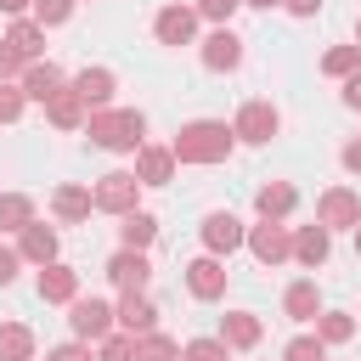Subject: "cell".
<instances>
[{
	"mask_svg": "<svg viewBox=\"0 0 361 361\" xmlns=\"http://www.w3.org/2000/svg\"><path fill=\"white\" fill-rule=\"evenodd\" d=\"M231 130L220 124V118H192V124H180V135L169 141V152H175V164H220L226 152H231Z\"/></svg>",
	"mask_w": 361,
	"mask_h": 361,
	"instance_id": "6da1fadb",
	"label": "cell"
},
{
	"mask_svg": "<svg viewBox=\"0 0 361 361\" xmlns=\"http://www.w3.org/2000/svg\"><path fill=\"white\" fill-rule=\"evenodd\" d=\"M90 141L96 147H107V152H135V147H147V118L135 113V107H96L90 113Z\"/></svg>",
	"mask_w": 361,
	"mask_h": 361,
	"instance_id": "7a4b0ae2",
	"label": "cell"
},
{
	"mask_svg": "<svg viewBox=\"0 0 361 361\" xmlns=\"http://www.w3.org/2000/svg\"><path fill=\"white\" fill-rule=\"evenodd\" d=\"M276 130H282V118H276V107H271V102H243V107H237V124H231V135H237V141L265 147Z\"/></svg>",
	"mask_w": 361,
	"mask_h": 361,
	"instance_id": "3957f363",
	"label": "cell"
},
{
	"mask_svg": "<svg viewBox=\"0 0 361 361\" xmlns=\"http://www.w3.org/2000/svg\"><path fill=\"white\" fill-rule=\"evenodd\" d=\"M316 220H322L327 231H355V226H361V197H355L350 186H333V192H322Z\"/></svg>",
	"mask_w": 361,
	"mask_h": 361,
	"instance_id": "277c9868",
	"label": "cell"
},
{
	"mask_svg": "<svg viewBox=\"0 0 361 361\" xmlns=\"http://www.w3.org/2000/svg\"><path fill=\"white\" fill-rule=\"evenodd\" d=\"M68 327H73V338H85V344H102V338L113 333V305H107V299H73V316H68Z\"/></svg>",
	"mask_w": 361,
	"mask_h": 361,
	"instance_id": "5b68a950",
	"label": "cell"
},
{
	"mask_svg": "<svg viewBox=\"0 0 361 361\" xmlns=\"http://www.w3.org/2000/svg\"><path fill=\"white\" fill-rule=\"evenodd\" d=\"M135 175H124V169H113V175H102L96 186H90V203L96 209H107V214H130L135 209Z\"/></svg>",
	"mask_w": 361,
	"mask_h": 361,
	"instance_id": "8992f818",
	"label": "cell"
},
{
	"mask_svg": "<svg viewBox=\"0 0 361 361\" xmlns=\"http://www.w3.org/2000/svg\"><path fill=\"white\" fill-rule=\"evenodd\" d=\"M243 243L254 248V259H259V265H282V259L293 254V237H288V226H276V220H259Z\"/></svg>",
	"mask_w": 361,
	"mask_h": 361,
	"instance_id": "52a82bcc",
	"label": "cell"
},
{
	"mask_svg": "<svg viewBox=\"0 0 361 361\" xmlns=\"http://www.w3.org/2000/svg\"><path fill=\"white\" fill-rule=\"evenodd\" d=\"M107 282H113V288H124V293H141V288L152 282L147 254H141V248H118V254L107 259Z\"/></svg>",
	"mask_w": 361,
	"mask_h": 361,
	"instance_id": "ba28073f",
	"label": "cell"
},
{
	"mask_svg": "<svg viewBox=\"0 0 361 361\" xmlns=\"http://www.w3.org/2000/svg\"><path fill=\"white\" fill-rule=\"evenodd\" d=\"M152 34H158V45H192L197 11H192V6H164V11L152 17Z\"/></svg>",
	"mask_w": 361,
	"mask_h": 361,
	"instance_id": "9c48e42d",
	"label": "cell"
},
{
	"mask_svg": "<svg viewBox=\"0 0 361 361\" xmlns=\"http://www.w3.org/2000/svg\"><path fill=\"white\" fill-rule=\"evenodd\" d=\"M243 237H248V231H243L237 214H226V209H220V214H203V248H209V254H231V248H243Z\"/></svg>",
	"mask_w": 361,
	"mask_h": 361,
	"instance_id": "30bf717a",
	"label": "cell"
},
{
	"mask_svg": "<svg viewBox=\"0 0 361 361\" xmlns=\"http://www.w3.org/2000/svg\"><path fill=\"white\" fill-rule=\"evenodd\" d=\"M186 288H192V299H220V293H226V265H220V254L192 259V265H186Z\"/></svg>",
	"mask_w": 361,
	"mask_h": 361,
	"instance_id": "8fae6325",
	"label": "cell"
},
{
	"mask_svg": "<svg viewBox=\"0 0 361 361\" xmlns=\"http://www.w3.org/2000/svg\"><path fill=\"white\" fill-rule=\"evenodd\" d=\"M237 62H243V39H237V34H231V28L220 23V28H214V34L203 39V68L226 73V68H237Z\"/></svg>",
	"mask_w": 361,
	"mask_h": 361,
	"instance_id": "7c38bea8",
	"label": "cell"
},
{
	"mask_svg": "<svg viewBox=\"0 0 361 361\" xmlns=\"http://www.w3.org/2000/svg\"><path fill=\"white\" fill-rule=\"evenodd\" d=\"M169 175H175L169 147H135V180L141 186H169Z\"/></svg>",
	"mask_w": 361,
	"mask_h": 361,
	"instance_id": "4fadbf2b",
	"label": "cell"
},
{
	"mask_svg": "<svg viewBox=\"0 0 361 361\" xmlns=\"http://www.w3.org/2000/svg\"><path fill=\"white\" fill-rule=\"evenodd\" d=\"M39 299H45V305H73V299H79V271H68V265L51 259V265L39 271Z\"/></svg>",
	"mask_w": 361,
	"mask_h": 361,
	"instance_id": "5bb4252c",
	"label": "cell"
},
{
	"mask_svg": "<svg viewBox=\"0 0 361 361\" xmlns=\"http://www.w3.org/2000/svg\"><path fill=\"white\" fill-rule=\"evenodd\" d=\"M62 85H68V79H62L56 62H28V68H23V96H28V102H51Z\"/></svg>",
	"mask_w": 361,
	"mask_h": 361,
	"instance_id": "9a60e30c",
	"label": "cell"
},
{
	"mask_svg": "<svg viewBox=\"0 0 361 361\" xmlns=\"http://www.w3.org/2000/svg\"><path fill=\"white\" fill-rule=\"evenodd\" d=\"M327 248H333V231H327L322 220H316V226H299V237H293V259H299V265H310V271L327 265Z\"/></svg>",
	"mask_w": 361,
	"mask_h": 361,
	"instance_id": "2e32d148",
	"label": "cell"
},
{
	"mask_svg": "<svg viewBox=\"0 0 361 361\" xmlns=\"http://www.w3.org/2000/svg\"><path fill=\"white\" fill-rule=\"evenodd\" d=\"M113 322H118L124 333H135V338H141V333H152V327H158V310H152V299H147V293H124V305L113 310Z\"/></svg>",
	"mask_w": 361,
	"mask_h": 361,
	"instance_id": "e0dca14e",
	"label": "cell"
},
{
	"mask_svg": "<svg viewBox=\"0 0 361 361\" xmlns=\"http://www.w3.org/2000/svg\"><path fill=\"white\" fill-rule=\"evenodd\" d=\"M259 333H265V327H259L254 310H231V316L220 322V344H226V350H254Z\"/></svg>",
	"mask_w": 361,
	"mask_h": 361,
	"instance_id": "ac0fdd59",
	"label": "cell"
},
{
	"mask_svg": "<svg viewBox=\"0 0 361 361\" xmlns=\"http://www.w3.org/2000/svg\"><path fill=\"white\" fill-rule=\"evenodd\" d=\"M293 203H299V192H293L288 180H265V186L254 192V209H259V220H282V214H293Z\"/></svg>",
	"mask_w": 361,
	"mask_h": 361,
	"instance_id": "d6986e66",
	"label": "cell"
},
{
	"mask_svg": "<svg viewBox=\"0 0 361 361\" xmlns=\"http://www.w3.org/2000/svg\"><path fill=\"white\" fill-rule=\"evenodd\" d=\"M17 237H23V243H17V254H23V259H34V265H51V259H56V231H51V226L28 220Z\"/></svg>",
	"mask_w": 361,
	"mask_h": 361,
	"instance_id": "ffe728a7",
	"label": "cell"
},
{
	"mask_svg": "<svg viewBox=\"0 0 361 361\" xmlns=\"http://www.w3.org/2000/svg\"><path fill=\"white\" fill-rule=\"evenodd\" d=\"M45 118H51L56 130H79V124H85V102H79V90H73V85H62V90L45 102Z\"/></svg>",
	"mask_w": 361,
	"mask_h": 361,
	"instance_id": "44dd1931",
	"label": "cell"
},
{
	"mask_svg": "<svg viewBox=\"0 0 361 361\" xmlns=\"http://www.w3.org/2000/svg\"><path fill=\"white\" fill-rule=\"evenodd\" d=\"M113 85H118V79H113L107 68H85V73L73 79V90H79L85 107H107V102H113Z\"/></svg>",
	"mask_w": 361,
	"mask_h": 361,
	"instance_id": "7402d4cb",
	"label": "cell"
},
{
	"mask_svg": "<svg viewBox=\"0 0 361 361\" xmlns=\"http://www.w3.org/2000/svg\"><path fill=\"white\" fill-rule=\"evenodd\" d=\"M282 310H288L293 322H316V316H322V293H316V282H293V288L282 293Z\"/></svg>",
	"mask_w": 361,
	"mask_h": 361,
	"instance_id": "603a6c76",
	"label": "cell"
},
{
	"mask_svg": "<svg viewBox=\"0 0 361 361\" xmlns=\"http://www.w3.org/2000/svg\"><path fill=\"white\" fill-rule=\"evenodd\" d=\"M0 361H34V333L23 322H0Z\"/></svg>",
	"mask_w": 361,
	"mask_h": 361,
	"instance_id": "cb8c5ba5",
	"label": "cell"
},
{
	"mask_svg": "<svg viewBox=\"0 0 361 361\" xmlns=\"http://www.w3.org/2000/svg\"><path fill=\"white\" fill-rule=\"evenodd\" d=\"M0 45H11L23 62H34V56H39V45H45V28H39V23H11Z\"/></svg>",
	"mask_w": 361,
	"mask_h": 361,
	"instance_id": "d4e9b609",
	"label": "cell"
},
{
	"mask_svg": "<svg viewBox=\"0 0 361 361\" xmlns=\"http://www.w3.org/2000/svg\"><path fill=\"white\" fill-rule=\"evenodd\" d=\"M51 209H56V220H85L96 203H90V192H85V186H56Z\"/></svg>",
	"mask_w": 361,
	"mask_h": 361,
	"instance_id": "484cf974",
	"label": "cell"
},
{
	"mask_svg": "<svg viewBox=\"0 0 361 361\" xmlns=\"http://www.w3.org/2000/svg\"><path fill=\"white\" fill-rule=\"evenodd\" d=\"M118 237H124V248H147V243L158 237V220H152V214H141V209H130V214H124V226H118Z\"/></svg>",
	"mask_w": 361,
	"mask_h": 361,
	"instance_id": "4316f807",
	"label": "cell"
},
{
	"mask_svg": "<svg viewBox=\"0 0 361 361\" xmlns=\"http://www.w3.org/2000/svg\"><path fill=\"white\" fill-rule=\"evenodd\" d=\"M34 220V203L23 192H0V231H23Z\"/></svg>",
	"mask_w": 361,
	"mask_h": 361,
	"instance_id": "83f0119b",
	"label": "cell"
},
{
	"mask_svg": "<svg viewBox=\"0 0 361 361\" xmlns=\"http://www.w3.org/2000/svg\"><path fill=\"white\" fill-rule=\"evenodd\" d=\"M350 333H355V322H350L344 310H322V316H316V338H322V344H344Z\"/></svg>",
	"mask_w": 361,
	"mask_h": 361,
	"instance_id": "f1b7e54d",
	"label": "cell"
},
{
	"mask_svg": "<svg viewBox=\"0 0 361 361\" xmlns=\"http://www.w3.org/2000/svg\"><path fill=\"white\" fill-rule=\"evenodd\" d=\"M355 68H361V45H338L322 56V73H333V79H350Z\"/></svg>",
	"mask_w": 361,
	"mask_h": 361,
	"instance_id": "f546056e",
	"label": "cell"
},
{
	"mask_svg": "<svg viewBox=\"0 0 361 361\" xmlns=\"http://www.w3.org/2000/svg\"><path fill=\"white\" fill-rule=\"evenodd\" d=\"M135 350H141V361H180V344L164 338V333H141Z\"/></svg>",
	"mask_w": 361,
	"mask_h": 361,
	"instance_id": "4dcf8cb0",
	"label": "cell"
},
{
	"mask_svg": "<svg viewBox=\"0 0 361 361\" xmlns=\"http://www.w3.org/2000/svg\"><path fill=\"white\" fill-rule=\"evenodd\" d=\"M96 361H141V350H135V333H107Z\"/></svg>",
	"mask_w": 361,
	"mask_h": 361,
	"instance_id": "1f68e13d",
	"label": "cell"
},
{
	"mask_svg": "<svg viewBox=\"0 0 361 361\" xmlns=\"http://www.w3.org/2000/svg\"><path fill=\"white\" fill-rule=\"evenodd\" d=\"M23 85H11V79H0V124H17V113H23Z\"/></svg>",
	"mask_w": 361,
	"mask_h": 361,
	"instance_id": "d6a6232c",
	"label": "cell"
},
{
	"mask_svg": "<svg viewBox=\"0 0 361 361\" xmlns=\"http://www.w3.org/2000/svg\"><path fill=\"white\" fill-rule=\"evenodd\" d=\"M180 361H226V344L220 338H192V344H180Z\"/></svg>",
	"mask_w": 361,
	"mask_h": 361,
	"instance_id": "836d02e7",
	"label": "cell"
},
{
	"mask_svg": "<svg viewBox=\"0 0 361 361\" xmlns=\"http://www.w3.org/2000/svg\"><path fill=\"white\" fill-rule=\"evenodd\" d=\"M68 11H73V0H34V23L45 28V23H68Z\"/></svg>",
	"mask_w": 361,
	"mask_h": 361,
	"instance_id": "e575fe53",
	"label": "cell"
},
{
	"mask_svg": "<svg viewBox=\"0 0 361 361\" xmlns=\"http://www.w3.org/2000/svg\"><path fill=\"white\" fill-rule=\"evenodd\" d=\"M282 361H322V338H293L282 350Z\"/></svg>",
	"mask_w": 361,
	"mask_h": 361,
	"instance_id": "d590c367",
	"label": "cell"
},
{
	"mask_svg": "<svg viewBox=\"0 0 361 361\" xmlns=\"http://www.w3.org/2000/svg\"><path fill=\"white\" fill-rule=\"evenodd\" d=\"M237 6H243V0H197V17H209V23H226Z\"/></svg>",
	"mask_w": 361,
	"mask_h": 361,
	"instance_id": "8d00e7d4",
	"label": "cell"
},
{
	"mask_svg": "<svg viewBox=\"0 0 361 361\" xmlns=\"http://www.w3.org/2000/svg\"><path fill=\"white\" fill-rule=\"evenodd\" d=\"M45 361H90V344H85V338H73V344H56Z\"/></svg>",
	"mask_w": 361,
	"mask_h": 361,
	"instance_id": "74e56055",
	"label": "cell"
},
{
	"mask_svg": "<svg viewBox=\"0 0 361 361\" xmlns=\"http://www.w3.org/2000/svg\"><path fill=\"white\" fill-rule=\"evenodd\" d=\"M17 265H23V254H17V248H0V288L17 282Z\"/></svg>",
	"mask_w": 361,
	"mask_h": 361,
	"instance_id": "f35d334b",
	"label": "cell"
},
{
	"mask_svg": "<svg viewBox=\"0 0 361 361\" xmlns=\"http://www.w3.org/2000/svg\"><path fill=\"white\" fill-rule=\"evenodd\" d=\"M11 73H23V56L11 45H0V79H11Z\"/></svg>",
	"mask_w": 361,
	"mask_h": 361,
	"instance_id": "ab89813d",
	"label": "cell"
},
{
	"mask_svg": "<svg viewBox=\"0 0 361 361\" xmlns=\"http://www.w3.org/2000/svg\"><path fill=\"white\" fill-rule=\"evenodd\" d=\"M282 6H288L293 17H316V11H322V0H282Z\"/></svg>",
	"mask_w": 361,
	"mask_h": 361,
	"instance_id": "60d3db41",
	"label": "cell"
},
{
	"mask_svg": "<svg viewBox=\"0 0 361 361\" xmlns=\"http://www.w3.org/2000/svg\"><path fill=\"white\" fill-rule=\"evenodd\" d=\"M344 169H355V175H361V141H350V147H344Z\"/></svg>",
	"mask_w": 361,
	"mask_h": 361,
	"instance_id": "b9f144b4",
	"label": "cell"
},
{
	"mask_svg": "<svg viewBox=\"0 0 361 361\" xmlns=\"http://www.w3.org/2000/svg\"><path fill=\"white\" fill-rule=\"evenodd\" d=\"M344 102H350V107H361V73H350V85H344Z\"/></svg>",
	"mask_w": 361,
	"mask_h": 361,
	"instance_id": "7bdbcfd3",
	"label": "cell"
},
{
	"mask_svg": "<svg viewBox=\"0 0 361 361\" xmlns=\"http://www.w3.org/2000/svg\"><path fill=\"white\" fill-rule=\"evenodd\" d=\"M23 6H34V0H0V11H6V17H17Z\"/></svg>",
	"mask_w": 361,
	"mask_h": 361,
	"instance_id": "ee69618b",
	"label": "cell"
},
{
	"mask_svg": "<svg viewBox=\"0 0 361 361\" xmlns=\"http://www.w3.org/2000/svg\"><path fill=\"white\" fill-rule=\"evenodd\" d=\"M243 6H259V11H271V6H282V0H243Z\"/></svg>",
	"mask_w": 361,
	"mask_h": 361,
	"instance_id": "f6af8a7d",
	"label": "cell"
},
{
	"mask_svg": "<svg viewBox=\"0 0 361 361\" xmlns=\"http://www.w3.org/2000/svg\"><path fill=\"white\" fill-rule=\"evenodd\" d=\"M355 254H361V226H355Z\"/></svg>",
	"mask_w": 361,
	"mask_h": 361,
	"instance_id": "bcb514c9",
	"label": "cell"
},
{
	"mask_svg": "<svg viewBox=\"0 0 361 361\" xmlns=\"http://www.w3.org/2000/svg\"><path fill=\"white\" fill-rule=\"evenodd\" d=\"M355 45H361V23H355Z\"/></svg>",
	"mask_w": 361,
	"mask_h": 361,
	"instance_id": "7dc6e473",
	"label": "cell"
}]
</instances>
